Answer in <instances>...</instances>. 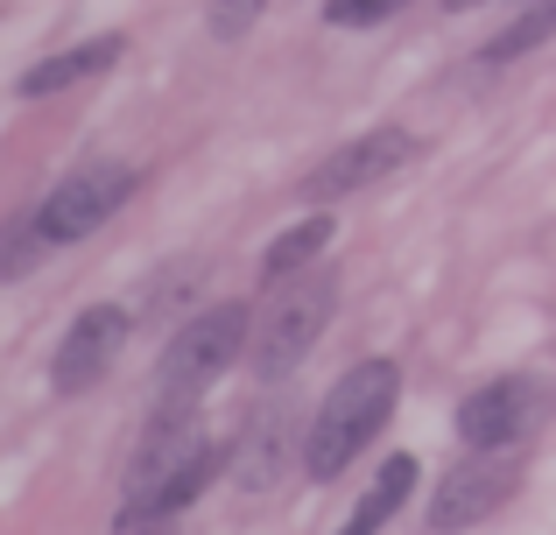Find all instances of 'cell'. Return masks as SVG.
Segmentation results:
<instances>
[{
	"label": "cell",
	"instance_id": "obj_1",
	"mask_svg": "<svg viewBox=\"0 0 556 535\" xmlns=\"http://www.w3.org/2000/svg\"><path fill=\"white\" fill-rule=\"evenodd\" d=\"M212 480V451H204V416L198 395H169L163 409L149 416L135 458H127V494H121V528H149L169 522L177 508L204 494Z\"/></svg>",
	"mask_w": 556,
	"mask_h": 535
},
{
	"label": "cell",
	"instance_id": "obj_2",
	"mask_svg": "<svg viewBox=\"0 0 556 535\" xmlns=\"http://www.w3.org/2000/svg\"><path fill=\"white\" fill-rule=\"evenodd\" d=\"M394 395H402V367H394V359H359V367H345V381L325 395V409H317V423H311V444H303L311 480H339V472L367 451V437L388 423Z\"/></svg>",
	"mask_w": 556,
	"mask_h": 535
},
{
	"label": "cell",
	"instance_id": "obj_3",
	"mask_svg": "<svg viewBox=\"0 0 556 535\" xmlns=\"http://www.w3.org/2000/svg\"><path fill=\"white\" fill-rule=\"evenodd\" d=\"M240 345H247V303H212V310H198L163 353V395H204V387L240 359Z\"/></svg>",
	"mask_w": 556,
	"mask_h": 535
},
{
	"label": "cell",
	"instance_id": "obj_4",
	"mask_svg": "<svg viewBox=\"0 0 556 535\" xmlns=\"http://www.w3.org/2000/svg\"><path fill=\"white\" fill-rule=\"evenodd\" d=\"M331 296H339V282H331V275H303V282H289L282 296L268 303V317H261V339H254V367L268 373V381L296 373V359L311 353L317 331L331 324Z\"/></svg>",
	"mask_w": 556,
	"mask_h": 535
},
{
	"label": "cell",
	"instance_id": "obj_5",
	"mask_svg": "<svg viewBox=\"0 0 556 535\" xmlns=\"http://www.w3.org/2000/svg\"><path fill=\"white\" fill-rule=\"evenodd\" d=\"M127 198H135V169H127V163H92V169L64 177L50 198H42L36 226L50 233V247H71V240L99 233V226H106Z\"/></svg>",
	"mask_w": 556,
	"mask_h": 535
},
{
	"label": "cell",
	"instance_id": "obj_6",
	"mask_svg": "<svg viewBox=\"0 0 556 535\" xmlns=\"http://www.w3.org/2000/svg\"><path fill=\"white\" fill-rule=\"evenodd\" d=\"M416 155V141L402 135V127H374V135H353L339 155H325V163L303 177V205H331V198H353L367 191V183L394 177V169Z\"/></svg>",
	"mask_w": 556,
	"mask_h": 535
},
{
	"label": "cell",
	"instance_id": "obj_7",
	"mask_svg": "<svg viewBox=\"0 0 556 535\" xmlns=\"http://www.w3.org/2000/svg\"><path fill=\"white\" fill-rule=\"evenodd\" d=\"M121 345H127V317L113 310V303L78 310L71 331H64V345H56V367H50L56 395H85V387H99L113 373V359H121Z\"/></svg>",
	"mask_w": 556,
	"mask_h": 535
},
{
	"label": "cell",
	"instance_id": "obj_8",
	"mask_svg": "<svg viewBox=\"0 0 556 535\" xmlns=\"http://www.w3.org/2000/svg\"><path fill=\"white\" fill-rule=\"evenodd\" d=\"M515 480H521V472H515L507 451H472L444 486H437L430 528H472V522H486V514H501L507 494H515Z\"/></svg>",
	"mask_w": 556,
	"mask_h": 535
},
{
	"label": "cell",
	"instance_id": "obj_9",
	"mask_svg": "<svg viewBox=\"0 0 556 535\" xmlns=\"http://www.w3.org/2000/svg\"><path fill=\"white\" fill-rule=\"evenodd\" d=\"M535 409H543V395H535L529 381H493V387H479V395H465L458 437L472 444V451H515L535 430Z\"/></svg>",
	"mask_w": 556,
	"mask_h": 535
},
{
	"label": "cell",
	"instance_id": "obj_10",
	"mask_svg": "<svg viewBox=\"0 0 556 535\" xmlns=\"http://www.w3.org/2000/svg\"><path fill=\"white\" fill-rule=\"evenodd\" d=\"M289 416H296V409H289L282 395L254 402V416H247L240 444H232V480H240L247 494H268V486H282L289 451H296V423H289Z\"/></svg>",
	"mask_w": 556,
	"mask_h": 535
},
{
	"label": "cell",
	"instance_id": "obj_11",
	"mask_svg": "<svg viewBox=\"0 0 556 535\" xmlns=\"http://www.w3.org/2000/svg\"><path fill=\"white\" fill-rule=\"evenodd\" d=\"M121 50H127L121 36H99V42H78V50H64V56H42V64L22 78V92H28V99H42V92H64V85H78V78H92V71L121 64Z\"/></svg>",
	"mask_w": 556,
	"mask_h": 535
},
{
	"label": "cell",
	"instance_id": "obj_12",
	"mask_svg": "<svg viewBox=\"0 0 556 535\" xmlns=\"http://www.w3.org/2000/svg\"><path fill=\"white\" fill-rule=\"evenodd\" d=\"M416 472H422V466H416L408 451H402V458H388V466H380V480L367 486V500L353 508V535H374L380 522H388V514L402 508L408 494H416Z\"/></svg>",
	"mask_w": 556,
	"mask_h": 535
},
{
	"label": "cell",
	"instance_id": "obj_13",
	"mask_svg": "<svg viewBox=\"0 0 556 535\" xmlns=\"http://www.w3.org/2000/svg\"><path fill=\"white\" fill-rule=\"evenodd\" d=\"M317 247H331V219H325V212H311L303 226H289V233L268 247V262H261V275H268V282H282V275L311 268V262H317Z\"/></svg>",
	"mask_w": 556,
	"mask_h": 535
},
{
	"label": "cell",
	"instance_id": "obj_14",
	"mask_svg": "<svg viewBox=\"0 0 556 535\" xmlns=\"http://www.w3.org/2000/svg\"><path fill=\"white\" fill-rule=\"evenodd\" d=\"M549 36H556V0H535V8L521 14L515 28H501V36L486 42V64H507V56L535 50V42H549Z\"/></svg>",
	"mask_w": 556,
	"mask_h": 535
},
{
	"label": "cell",
	"instance_id": "obj_15",
	"mask_svg": "<svg viewBox=\"0 0 556 535\" xmlns=\"http://www.w3.org/2000/svg\"><path fill=\"white\" fill-rule=\"evenodd\" d=\"M42 247H50V233H42L36 219L8 226V233H0V275H22V268H36V262H42Z\"/></svg>",
	"mask_w": 556,
	"mask_h": 535
},
{
	"label": "cell",
	"instance_id": "obj_16",
	"mask_svg": "<svg viewBox=\"0 0 556 535\" xmlns=\"http://www.w3.org/2000/svg\"><path fill=\"white\" fill-rule=\"evenodd\" d=\"M261 8H268V0H212V36H218V42L247 36V28L261 22Z\"/></svg>",
	"mask_w": 556,
	"mask_h": 535
},
{
	"label": "cell",
	"instance_id": "obj_17",
	"mask_svg": "<svg viewBox=\"0 0 556 535\" xmlns=\"http://www.w3.org/2000/svg\"><path fill=\"white\" fill-rule=\"evenodd\" d=\"M394 8H408V0H331V22L339 28H374V22H388Z\"/></svg>",
	"mask_w": 556,
	"mask_h": 535
},
{
	"label": "cell",
	"instance_id": "obj_18",
	"mask_svg": "<svg viewBox=\"0 0 556 535\" xmlns=\"http://www.w3.org/2000/svg\"><path fill=\"white\" fill-rule=\"evenodd\" d=\"M444 8H451V14H458V8H479V0H444Z\"/></svg>",
	"mask_w": 556,
	"mask_h": 535
}]
</instances>
